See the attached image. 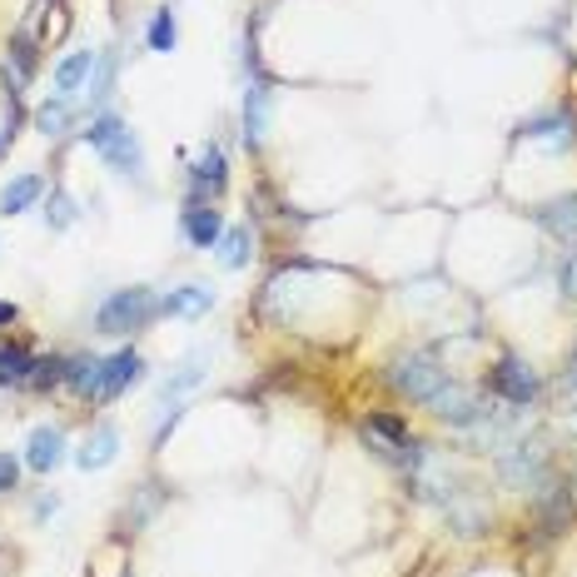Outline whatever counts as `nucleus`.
Returning <instances> with one entry per match:
<instances>
[{"instance_id":"25","label":"nucleus","mask_w":577,"mask_h":577,"mask_svg":"<svg viewBox=\"0 0 577 577\" xmlns=\"http://www.w3.org/2000/svg\"><path fill=\"white\" fill-rule=\"evenodd\" d=\"M45 219H50L55 229H70V225H76V204H70V194H55L50 210H45Z\"/></svg>"},{"instance_id":"7","label":"nucleus","mask_w":577,"mask_h":577,"mask_svg":"<svg viewBox=\"0 0 577 577\" xmlns=\"http://www.w3.org/2000/svg\"><path fill=\"white\" fill-rule=\"evenodd\" d=\"M269 105H274V90H269L264 76H254L245 90V139L249 145H259V139L269 135Z\"/></svg>"},{"instance_id":"13","label":"nucleus","mask_w":577,"mask_h":577,"mask_svg":"<svg viewBox=\"0 0 577 577\" xmlns=\"http://www.w3.org/2000/svg\"><path fill=\"white\" fill-rule=\"evenodd\" d=\"M502 478L513 488H528V483L543 478V443H518V453L502 459Z\"/></svg>"},{"instance_id":"1","label":"nucleus","mask_w":577,"mask_h":577,"mask_svg":"<svg viewBox=\"0 0 577 577\" xmlns=\"http://www.w3.org/2000/svg\"><path fill=\"white\" fill-rule=\"evenodd\" d=\"M86 139L95 145L100 155H105L110 170L129 174V180H139V174H145V150H139L135 129H129L120 115H95V120L86 125Z\"/></svg>"},{"instance_id":"15","label":"nucleus","mask_w":577,"mask_h":577,"mask_svg":"<svg viewBox=\"0 0 577 577\" xmlns=\"http://www.w3.org/2000/svg\"><path fill=\"white\" fill-rule=\"evenodd\" d=\"M538 225H543L547 235H557L563 245H577V194L543 204V210H538Z\"/></svg>"},{"instance_id":"6","label":"nucleus","mask_w":577,"mask_h":577,"mask_svg":"<svg viewBox=\"0 0 577 577\" xmlns=\"http://www.w3.org/2000/svg\"><path fill=\"white\" fill-rule=\"evenodd\" d=\"M493 394L508 398V404H533L538 398V374L523 364V359H498V369H493Z\"/></svg>"},{"instance_id":"4","label":"nucleus","mask_w":577,"mask_h":577,"mask_svg":"<svg viewBox=\"0 0 577 577\" xmlns=\"http://www.w3.org/2000/svg\"><path fill=\"white\" fill-rule=\"evenodd\" d=\"M139 378H145V359H139L135 349H120V353H110V359H100V364H95V378H90L86 398L110 404V398H120L125 388H135Z\"/></svg>"},{"instance_id":"12","label":"nucleus","mask_w":577,"mask_h":577,"mask_svg":"<svg viewBox=\"0 0 577 577\" xmlns=\"http://www.w3.org/2000/svg\"><path fill=\"white\" fill-rule=\"evenodd\" d=\"M190 180H194V190H200V194H219V190H225V180H229L225 150H219V145H204V150L194 155V165H190Z\"/></svg>"},{"instance_id":"5","label":"nucleus","mask_w":577,"mask_h":577,"mask_svg":"<svg viewBox=\"0 0 577 577\" xmlns=\"http://www.w3.org/2000/svg\"><path fill=\"white\" fill-rule=\"evenodd\" d=\"M428 408H433L439 418H449V423H478V418L488 414V404H483V398L473 394V388H463L459 378H449V384H443L439 394L428 398Z\"/></svg>"},{"instance_id":"22","label":"nucleus","mask_w":577,"mask_h":577,"mask_svg":"<svg viewBox=\"0 0 577 577\" xmlns=\"http://www.w3.org/2000/svg\"><path fill=\"white\" fill-rule=\"evenodd\" d=\"M110 86H115V50H100L95 55V70H90V86H86L90 105H100V100L110 95Z\"/></svg>"},{"instance_id":"29","label":"nucleus","mask_w":577,"mask_h":577,"mask_svg":"<svg viewBox=\"0 0 577 577\" xmlns=\"http://www.w3.org/2000/svg\"><path fill=\"white\" fill-rule=\"evenodd\" d=\"M15 319H21V309H15V304H5V299H0V329H11Z\"/></svg>"},{"instance_id":"27","label":"nucleus","mask_w":577,"mask_h":577,"mask_svg":"<svg viewBox=\"0 0 577 577\" xmlns=\"http://www.w3.org/2000/svg\"><path fill=\"white\" fill-rule=\"evenodd\" d=\"M15 478H21V463H15L11 453H0V493H11Z\"/></svg>"},{"instance_id":"3","label":"nucleus","mask_w":577,"mask_h":577,"mask_svg":"<svg viewBox=\"0 0 577 577\" xmlns=\"http://www.w3.org/2000/svg\"><path fill=\"white\" fill-rule=\"evenodd\" d=\"M388 384H394L398 394H408V398H418V404H428V398L449 384V369H443L433 353H398L394 364H388Z\"/></svg>"},{"instance_id":"26","label":"nucleus","mask_w":577,"mask_h":577,"mask_svg":"<svg viewBox=\"0 0 577 577\" xmlns=\"http://www.w3.org/2000/svg\"><path fill=\"white\" fill-rule=\"evenodd\" d=\"M60 378H65V364H60V359H41V364H35V374H31V384L45 388V384H60Z\"/></svg>"},{"instance_id":"21","label":"nucleus","mask_w":577,"mask_h":577,"mask_svg":"<svg viewBox=\"0 0 577 577\" xmlns=\"http://www.w3.org/2000/svg\"><path fill=\"white\" fill-rule=\"evenodd\" d=\"M70 120H76V105H70V100H60L55 95L50 105H41V115H35V125H41V135H65V129H70Z\"/></svg>"},{"instance_id":"9","label":"nucleus","mask_w":577,"mask_h":577,"mask_svg":"<svg viewBox=\"0 0 577 577\" xmlns=\"http://www.w3.org/2000/svg\"><path fill=\"white\" fill-rule=\"evenodd\" d=\"M90 70H95V50H76V55H65V60H60V70H55V95L76 105V95L90 86Z\"/></svg>"},{"instance_id":"11","label":"nucleus","mask_w":577,"mask_h":577,"mask_svg":"<svg viewBox=\"0 0 577 577\" xmlns=\"http://www.w3.org/2000/svg\"><path fill=\"white\" fill-rule=\"evenodd\" d=\"M25 463L35 473H55L65 463V433L60 428H35L31 443H25Z\"/></svg>"},{"instance_id":"18","label":"nucleus","mask_w":577,"mask_h":577,"mask_svg":"<svg viewBox=\"0 0 577 577\" xmlns=\"http://www.w3.org/2000/svg\"><path fill=\"white\" fill-rule=\"evenodd\" d=\"M41 190H45L41 174H21V180L5 184V194H0V210H5V214H25L35 200H41Z\"/></svg>"},{"instance_id":"23","label":"nucleus","mask_w":577,"mask_h":577,"mask_svg":"<svg viewBox=\"0 0 577 577\" xmlns=\"http://www.w3.org/2000/svg\"><path fill=\"white\" fill-rule=\"evenodd\" d=\"M150 50H160V55H170L174 50V41H180V25H174V11L165 5V11H155V21H150Z\"/></svg>"},{"instance_id":"16","label":"nucleus","mask_w":577,"mask_h":577,"mask_svg":"<svg viewBox=\"0 0 577 577\" xmlns=\"http://www.w3.org/2000/svg\"><path fill=\"white\" fill-rule=\"evenodd\" d=\"M533 145H543V150H567L577 139V120L573 115H547V120H533V125L523 129Z\"/></svg>"},{"instance_id":"8","label":"nucleus","mask_w":577,"mask_h":577,"mask_svg":"<svg viewBox=\"0 0 577 577\" xmlns=\"http://www.w3.org/2000/svg\"><path fill=\"white\" fill-rule=\"evenodd\" d=\"M184 239H190L194 249H214L219 245V235H225V219H219V210H210V204H190L180 219Z\"/></svg>"},{"instance_id":"10","label":"nucleus","mask_w":577,"mask_h":577,"mask_svg":"<svg viewBox=\"0 0 577 577\" xmlns=\"http://www.w3.org/2000/svg\"><path fill=\"white\" fill-rule=\"evenodd\" d=\"M160 309L170 314V319H200V314L214 309V288H204V284H180V288H170V294L160 299Z\"/></svg>"},{"instance_id":"14","label":"nucleus","mask_w":577,"mask_h":577,"mask_svg":"<svg viewBox=\"0 0 577 577\" xmlns=\"http://www.w3.org/2000/svg\"><path fill=\"white\" fill-rule=\"evenodd\" d=\"M115 453H120V433H115V428H110V423H100L95 433H90V439L80 443L76 463H80V468H86V473H100V468H105V463H115Z\"/></svg>"},{"instance_id":"28","label":"nucleus","mask_w":577,"mask_h":577,"mask_svg":"<svg viewBox=\"0 0 577 577\" xmlns=\"http://www.w3.org/2000/svg\"><path fill=\"white\" fill-rule=\"evenodd\" d=\"M563 288L577 299V249H567V259H563Z\"/></svg>"},{"instance_id":"2","label":"nucleus","mask_w":577,"mask_h":577,"mask_svg":"<svg viewBox=\"0 0 577 577\" xmlns=\"http://www.w3.org/2000/svg\"><path fill=\"white\" fill-rule=\"evenodd\" d=\"M155 314H165V309H160V299H155L150 288H120V294H110V299L100 304L95 329L120 339V333H139Z\"/></svg>"},{"instance_id":"20","label":"nucleus","mask_w":577,"mask_h":577,"mask_svg":"<svg viewBox=\"0 0 577 577\" xmlns=\"http://www.w3.org/2000/svg\"><path fill=\"white\" fill-rule=\"evenodd\" d=\"M219 264L225 269H245L249 254H254V239H249V229H229V235H219Z\"/></svg>"},{"instance_id":"19","label":"nucleus","mask_w":577,"mask_h":577,"mask_svg":"<svg viewBox=\"0 0 577 577\" xmlns=\"http://www.w3.org/2000/svg\"><path fill=\"white\" fill-rule=\"evenodd\" d=\"M31 369H35V359L21 349V343H5V349H0V388L31 384Z\"/></svg>"},{"instance_id":"24","label":"nucleus","mask_w":577,"mask_h":577,"mask_svg":"<svg viewBox=\"0 0 577 577\" xmlns=\"http://www.w3.org/2000/svg\"><path fill=\"white\" fill-rule=\"evenodd\" d=\"M567 523H573V498H567V488L547 493V498H543V528H547V533H563Z\"/></svg>"},{"instance_id":"17","label":"nucleus","mask_w":577,"mask_h":577,"mask_svg":"<svg viewBox=\"0 0 577 577\" xmlns=\"http://www.w3.org/2000/svg\"><path fill=\"white\" fill-rule=\"evenodd\" d=\"M204 364H210V353H204V349H194L190 359H184V364L174 369L170 378H165V388H160V398H165V404H174V398H180V394H190L194 384H204V374H210Z\"/></svg>"}]
</instances>
